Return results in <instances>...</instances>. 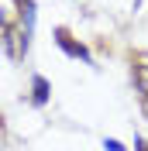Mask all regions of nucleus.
Returning <instances> with one entry per match:
<instances>
[{"label":"nucleus","mask_w":148,"mask_h":151,"mask_svg":"<svg viewBox=\"0 0 148 151\" xmlns=\"http://www.w3.org/2000/svg\"><path fill=\"white\" fill-rule=\"evenodd\" d=\"M55 45L62 48L69 58H79V62H86V65H93V55H90V48L79 41V38H73V31L69 28H55Z\"/></svg>","instance_id":"f257e3e1"},{"label":"nucleus","mask_w":148,"mask_h":151,"mask_svg":"<svg viewBox=\"0 0 148 151\" xmlns=\"http://www.w3.org/2000/svg\"><path fill=\"white\" fill-rule=\"evenodd\" d=\"M17 21H21V55H24L35 35V0H17Z\"/></svg>","instance_id":"f03ea898"},{"label":"nucleus","mask_w":148,"mask_h":151,"mask_svg":"<svg viewBox=\"0 0 148 151\" xmlns=\"http://www.w3.org/2000/svg\"><path fill=\"white\" fill-rule=\"evenodd\" d=\"M52 100V83H48L45 76H31V106H45Z\"/></svg>","instance_id":"7ed1b4c3"},{"label":"nucleus","mask_w":148,"mask_h":151,"mask_svg":"<svg viewBox=\"0 0 148 151\" xmlns=\"http://www.w3.org/2000/svg\"><path fill=\"white\" fill-rule=\"evenodd\" d=\"M103 148H107V151H128L124 144L117 141V137H107V141H103Z\"/></svg>","instance_id":"20e7f679"},{"label":"nucleus","mask_w":148,"mask_h":151,"mask_svg":"<svg viewBox=\"0 0 148 151\" xmlns=\"http://www.w3.org/2000/svg\"><path fill=\"white\" fill-rule=\"evenodd\" d=\"M134 151H148V141H145V137H134Z\"/></svg>","instance_id":"39448f33"}]
</instances>
